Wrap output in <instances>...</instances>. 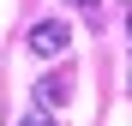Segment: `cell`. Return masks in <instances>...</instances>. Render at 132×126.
<instances>
[{
	"label": "cell",
	"instance_id": "277c9868",
	"mask_svg": "<svg viewBox=\"0 0 132 126\" xmlns=\"http://www.w3.org/2000/svg\"><path fill=\"white\" fill-rule=\"evenodd\" d=\"M126 36H132V12H126Z\"/></svg>",
	"mask_w": 132,
	"mask_h": 126
},
{
	"label": "cell",
	"instance_id": "7a4b0ae2",
	"mask_svg": "<svg viewBox=\"0 0 132 126\" xmlns=\"http://www.w3.org/2000/svg\"><path fill=\"white\" fill-rule=\"evenodd\" d=\"M66 96H72V78H66V72H48V78L36 84V108H42V114H48V108H60Z\"/></svg>",
	"mask_w": 132,
	"mask_h": 126
},
{
	"label": "cell",
	"instance_id": "6da1fadb",
	"mask_svg": "<svg viewBox=\"0 0 132 126\" xmlns=\"http://www.w3.org/2000/svg\"><path fill=\"white\" fill-rule=\"evenodd\" d=\"M66 42H72V24H66V18H42V24L30 30V54L36 60H60Z\"/></svg>",
	"mask_w": 132,
	"mask_h": 126
},
{
	"label": "cell",
	"instance_id": "3957f363",
	"mask_svg": "<svg viewBox=\"0 0 132 126\" xmlns=\"http://www.w3.org/2000/svg\"><path fill=\"white\" fill-rule=\"evenodd\" d=\"M18 126H54V120H48V114H42V108H30V114H24V120H18Z\"/></svg>",
	"mask_w": 132,
	"mask_h": 126
}]
</instances>
